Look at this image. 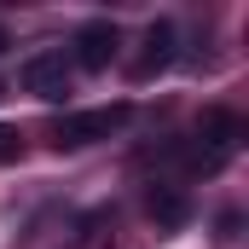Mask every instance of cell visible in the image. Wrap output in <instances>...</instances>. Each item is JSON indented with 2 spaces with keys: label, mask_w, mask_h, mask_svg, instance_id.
I'll use <instances>...</instances> for the list:
<instances>
[{
  "label": "cell",
  "mask_w": 249,
  "mask_h": 249,
  "mask_svg": "<svg viewBox=\"0 0 249 249\" xmlns=\"http://www.w3.org/2000/svg\"><path fill=\"white\" fill-rule=\"evenodd\" d=\"M186 145H191V174H214V168H226V162L238 157V145H244L238 110H203V122H197V133H191Z\"/></svg>",
  "instance_id": "1"
},
{
  "label": "cell",
  "mask_w": 249,
  "mask_h": 249,
  "mask_svg": "<svg viewBox=\"0 0 249 249\" xmlns=\"http://www.w3.org/2000/svg\"><path fill=\"white\" fill-rule=\"evenodd\" d=\"M127 116H133V105H127V99H116V105H93V110H70V116L53 127V145H58V151H87V145H99V139L122 133Z\"/></svg>",
  "instance_id": "2"
},
{
  "label": "cell",
  "mask_w": 249,
  "mask_h": 249,
  "mask_svg": "<svg viewBox=\"0 0 249 249\" xmlns=\"http://www.w3.org/2000/svg\"><path fill=\"white\" fill-rule=\"evenodd\" d=\"M116 53H122V29L110 18H87L70 41V64H81V70H110Z\"/></svg>",
  "instance_id": "3"
},
{
  "label": "cell",
  "mask_w": 249,
  "mask_h": 249,
  "mask_svg": "<svg viewBox=\"0 0 249 249\" xmlns=\"http://www.w3.org/2000/svg\"><path fill=\"white\" fill-rule=\"evenodd\" d=\"M70 81H75V64L64 58V53H35V58L23 64V87L35 99H47V105H58L64 93H70Z\"/></svg>",
  "instance_id": "4"
},
{
  "label": "cell",
  "mask_w": 249,
  "mask_h": 249,
  "mask_svg": "<svg viewBox=\"0 0 249 249\" xmlns=\"http://www.w3.org/2000/svg\"><path fill=\"white\" fill-rule=\"evenodd\" d=\"M168 64H174V23L157 18V23L145 29V58L133 64V75L145 81V75H157V70H168Z\"/></svg>",
  "instance_id": "5"
},
{
  "label": "cell",
  "mask_w": 249,
  "mask_h": 249,
  "mask_svg": "<svg viewBox=\"0 0 249 249\" xmlns=\"http://www.w3.org/2000/svg\"><path fill=\"white\" fill-rule=\"evenodd\" d=\"M151 214H157L162 226H186V220H191L186 191H174V186H151Z\"/></svg>",
  "instance_id": "6"
},
{
  "label": "cell",
  "mask_w": 249,
  "mask_h": 249,
  "mask_svg": "<svg viewBox=\"0 0 249 249\" xmlns=\"http://www.w3.org/2000/svg\"><path fill=\"white\" fill-rule=\"evenodd\" d=\"M18 157H23V133L12 122H0V162H18Z\"/></svg>",
  "instance_id": "7"
},
{
  "label": "cell",
  "mask_w": 249,
  "mask_h": 249,
  "mask_svg": "<svg viewBox=\"0 0 249 249\" xmlns=\"http://www.w3.org/2000/svg\"><path fill=\"white\" fill-rule=\"evenodd\" d=\"M6 47H12V35H6V29H0V53H6Z\"/></svg>",
  "instance_id": "8"
},
{
  "label": "cell",
  "mask_w": 249,
  "mask_h": 249,
  "mask_svg": "<svg viewBox=\"0 0 249 249\" xmlns=\"http://www.w3.org/2000/svg\"><path fill=\"white\" fill-rule=\"evenodd\" d=\"M0 99H6V87H0Z\"/></svg>",
  "instance_id": "9"
}]
</instances>
